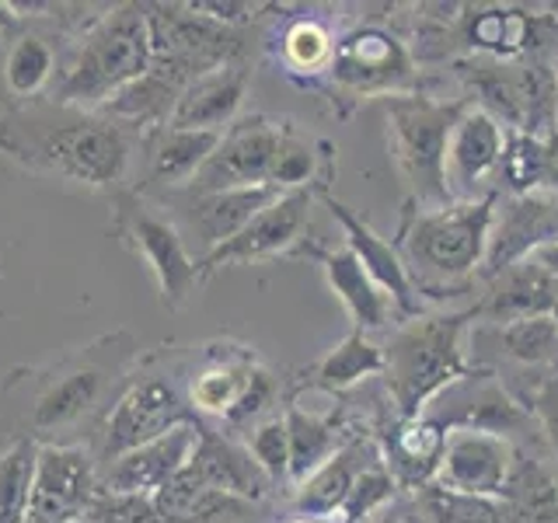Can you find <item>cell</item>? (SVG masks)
Returning <instances> with one entry per match:
<instances>
[{"label": "cell", "mask_w": 558, "mask_h": 523, "mask_svg": "<svg viewBox=\"0 0 558 523\" xmlns=\"http://www.w3.org/2000/svg\"><path fill=\"white\" fill-rule=\"evenodd\" d=\"M468 109L464 101H429L423 95H391L384 98L388 115V139L401 179L409 182L418 209H440L450 199L444 157L447 139L458 115Z\"/></svg>", "instance_id": "cell-6"}, {"label": "cell", "mask_w": 558, "mask_h": 523, "mask_svg": "<svg viewBox=\"0 0 558 523\" xmlns=\"http://www.w3.org/2000/svg\"><path fill=\"white\" fill-rule=\"evenodd\" d=\"M52 77H57V52L39 32H22L0 60V81L14 101L39 98Z\"/></svg>", "instance_id": "cell-30"}, {"label": "cell", "mask_w": 558, "mask_h": 523, "mask_svg": "<svg viewBox=\"0 0 558 523\" xmlns=\"http://www.w3.org/2000/svg\"><path fill=\"white\" fill-rule=\"evenodd\" d=\"M185 471L196 482L217 488V492L238 496L244 502H258L272 492V482L266 471L255 464L252 450L203 423H199V443L192 450Z\"/></svg>", "instance_id": "cell-18"}, {"label": "cell", "mask_w": 558, "mask_h": 523, "mask_svg": "<svg viewBox=\"0 0 558 523\" xmlns=\"http://www.w3.org/2000/svg\"><path fill=\"white\" fill-rule=\"evenodd\" d=\"M513 475L517 450L506 436L485 429H450L440 471H436V485L464 496L499 499L510 496Z\"/></svg>", "instance_id": "cell-13"}, {"label": "cell", "mask_w": 558, "mask_h": 523, "mask_svg": "<svg viewBox=\"0 0 558 523\" xmlns=\"http://www.w3.org/2000/svg\"><path fill=\"white\" fill-rule=\"evenodd\" d=\"M545 22L548 17L527 14L520 8H482L475 14H468L464 39L496 60H513L541 42L537 25Z\"/></svg>", "instance_id": "cell-26"}, {"label": "cell", "mask_w": 558, "mask_h": 523, "mask_svg": "<svg viewBox=\"0 0 558 523\" xmlns=\"http://www.w3.org/2000/svg\"><path fill=\"white\" fill-rule=\"evenodd\" d=\"M220 133L171 130L165 126L150 144V182L157 185H192L209 154L217 150Z\"/></svg>", "instance_id": "cell-27"}, {"label": "cell", "mask_w": 558, "mask_h": 523, "mask_svg": "<svg viewBox=\"0 0 558 523\" xmlns=\"http://www.w3.org/2000/svg\"><path fill=\"white\" fill-rule=\"evenodd\" d=\"M555 304H558V276H551L545 266H537L534 258H527L496 276V287L488 293V301L478 307V314H485V318H493L499 325H510L520 318L551 314Z\"/></svg>", "instance_id": "cell-21"}, {"label": "cell", "mask_w": 558, "mask_h": 523, "mask_svg": "<svg viewBox=\"0 0 558 523\" xmlns=\"http://www.w3.org/2000/svg\"><path fill=\"white\" fill-rule=\"evenodd\" d=\"M496 196L475 203H447L440 209H415L401 231L398 255L418 290H440L464 283L485 266L488 234L496 220Z\"/></svg>", "instance_id": "cell-3"}, {"label": "cell", "mask_w": 558, "mask_h": 523, "mask_svg": "<svg viewBox=\"0 0 558 523\" xmlns=\"http://www.w3.org/2000/svg\"><path fill=\"white\" fill-rule=\"evenodd\" d=\"M98 496V464L92 450L39 443L25 523H81Z\"/></svg>", "instance_id": "cell-11"}, {"label": "cell", "mask_w": 558, "mask_h": 523, "mask_svg": "<svg viewBox=\"0 0 558 523\" xmlns=\"http://www.w3.org/2000/svg\"><path fill=\"white\" fill-rule=\"evenodd\" d=\"M0 147L32 174L95 192L119 188L133 161L126 126L101 112H77L57 101L11 109L0 119Z\"/></svg>", "instance_id": "cell-1"}, {"label": "cell", "mask_w": 558, "mask_h": 523, "mask_svg": "<svg viewBox=\"0 0 558 523\" xmlns=\"http://www.w3.org/2000/svg\"><path fill=\"white\" fill-rule=\"evenodd\" d=\"M39 443L17 436L0 450V523H25L32 502V478Z\"/></svg>", "instance_id": "cell-32"}, {"label": "cell", "mask_w": 558, "mask_h": 523, "mask_svg": "<svg viewBox=\"0 0 558 523\" xmlns=\"http://www.w3.org/2000/svg\"><path fill=\"white\" fill-rule=\"evenodd\" d=\"M541 415H545V426H548L551 440L558 447V384H555V388H548L545 398H541Z\"/></svg>", "instance_id": "cell-43"}, {"label": "cell", "mask_w": 558, "mask_h": 523, "mask_svg": "<svg viewBox=\"0 0 558 523\" xmlns=\"http://www.w3.org/2000/svg\"><path fill=\"white\" fill-rule=\"evenodd\" d=\"M558 241V199L513 196L496 206L493 234H488L485 272L499 276L517 262H527L541 248Z\"/></svg>", "instance_id": "cell-16"}, {"label": "cell", "mask_w": 558, "mask_h": 523, "mask_svg": "<svg viewBox=\"0 0 558 523\" xmlns=\"http://www.w3.org/2000/svg\"><path fill=\"white\" fill-rule=\"evenodd\" d=\"M391 496H395V475L384 464L371 461L360 471V478H356L353 492H349L339 516H342V523H360L363 516L380 510V506H388Z\"/></svg>", "instance_id": "cell-39"}, {"label": "cell", "mask_w": 558, "mask_h": 523, "mask_svg": "<svg viewBox=\"0 0 558 523\" xmlns=\"http://www.w3.org/2000/svg\"><path fill=\"white\" fill-rule=\"evenodd\" d=\"M545 188L558 192V130L545 136Z\"/></svg>", "instance_id": "cell-42"}, {"label": "cell", "mask_w": 558, "mask_h": 523, "mask_svg": "<svg viewBox=\"0 0 558 523\" xmlns=\"http://www.w3.org/2000/svg\"><path fill=\"white\" fill-rule=\"evenodd\" d=\"M116 234L150 269L161 304L168 311H179L192 301V293L203 283V272L199 262L189 252L179 223L165 217L157 206H150L140 192H119Z\"/></svg>", "instance_id": "cell-7"}, {"label": "cell", "mask_w": 558, "mask_h": 523, "mask_svg": "<svg viewBox=\"0 0 558 523\" xmlns=\"http://www.w3.org/2000/svg\"><path fill=\"white\" fill-rule=\"evenodd\" d=\"M311 203L314 192L311 188H293L283 192L272 206H266L255 220H248L241 231L223 241L220 248H214L209 255H203L199 272L203 279L214 276L223 266H241V262H262V258H276L290 252L296 241H301V231L311 217Z\"/></svg>", "instance_id": "cell-14"}, {"label": "cell", "mask_w": 558, "mask_h": 523, "mask_svg": "<svg viewBox=\"0 0 558 523\" xmlns=\"http://www.w3.org/2000/svg\"><path fill=\"white\" fill-rule=\"evenodd\" d=\"M133 353L136 345L130 331H116V336L74 349L70 356L52 363L49 370H28L32 398H17V405H22L25 423L32 426V440L43 433L74 426L87 412H95L119 374L130 370Z\"/></svg>", "instance_id": "cell-4"}, {"label": "cell", "mask_w": 558, "mask_h": 523, "mask_svg": "<svg viewBox=\"0 0 558 523\" xmlns=\"http://www.w3.org/2000/svg\"><path fill=\"white\" fill-rule=\"evenodd\" d=\"M380 523H401V516H398V513H384Z\"/></svg>", "instance_id": "cell-47"}, {"label": "cell", "mask_w": 558, "mask_h": 523, "mask_svg": "<svg viewBox=\"0 0 558 523\" xmlns=\"http://www.w3.org/2000/svg\"><path fill=\"white\" fill-rule=\"evenodd\" d=\"M279 52H283L290 74H325L331 66V57H336V42H331V32L322 22L296 17L279 39Z\"/></svg>", "instance_id": "cell-33"}, {"label": "cell", "mask_w": 558, "mask_h": 523, "mask_svg": "<svg viewBox=\"0 0 558 523\" xmlns=\"http://www.w3.org/2000/svg\"><path fill=\"white\" fill-rule=\"evenodd\" d=\"M287 126L266 119V115H238L231 126L220 133L217 150L196 174V196L206 192H227V188H252L269 185V174L276 165V154L283 147Z\"/></svg>", "instance_id": "cell-10"}, {"label": "cell", "mask_w": 558, "mask_h": 523, "mask_svg": "<svg viewBox=\"0 0 558 523\" xmlns=\"http://www.w3.org/2000/svg\"><path fill=\"white\" fill-rule=\"evenodd\" d=\"M283 192L276 185H252V188H227V192H206L192 203V223L203 234L206 255L231 241L244 223L255 220L262 209L272 206Z\"/></svg>", "instance_id": "cell-22"}, {"label": "cell", "mask_w": 558, "mask_h": 523, "mask_svg": "<svg viewBox=\"0 0 558 523\" xmlns=\"http://www.w3.org/2000/svg\"><path fill=\"white\" fill-rule=\"evenodd\" d=\"M196 443H199V418H189V423L168 429L157 440L105 464V471H98V488L122 496H157L189 464Z\"/></svg>", "instance_id": "cell-15"}, {"label": "cell", "mask_w": 558, "mask_h": 523, "mask_svg": "<svg viewBox=\"0 0 558 523\" xmlns=\"http://www.w3.org/2000/svg\"><path fill=\"white\" fill-rule=\"evenodd\" d=\"M423 510L429 523H510V510L499 499L450 492L444 485H426Z\"/></svg>", "instance_id": "cell-34"}, {"label": "cell", "mask_w": 558, "mask_h": 523, "mask_svg": "<svg viewBox=\"0 0 558 523\" xmlns=\"http://www.w3.org/2000/svg\"><path fill=\"white\" fill-rule=\"evenodd\" d=\"M318 199L328 206V214L339 220L342 234H345V248L360 258V266L384 290V296L395 304V311H401L405 318H415V314L423 311V304H418L412 276H409L405 262H401V255H398V244L384 241L371 223H366L363 217H356L345 203H339L328 188H318Z\"/></svg>", "instance_id": "cell-17"}, {"label": "cell", "mask_w": 558, "mask_h": 523, "mask_svg": "<svg viewBox=\"0 0 558 523\" xmlns=\"http://www.w3.org/2000/svg\"><path fill=\"white\" fill-rule=\"evenodd\" d=\"M185 398L168 374H154L144 380H133L126 391L116 398V405L105 415L101 426V461L109 464L122 453H130L136 447H144L157 436H165L168 429L189 423Z\"/></svg>", "instance_id": "cell-9"}, {"label": "cell", "mask_w": 558, "mask_h": 523, "mask_svg": "<svg viewBox=\"0 0 558 523\" xmlns=\"http://www.w3.org/2000/svg\"><path fill=\"white\" fill-rule=\"evenodd\" d=\"M499 179L513 196H537V188H545V136L510 133Z\"/></svg>", "instance_id": "cell-35"}, {"label": "cell", "mask_w": 558, "mask_h": 523, "mask_svg": "<svg viewBox=\"0 0 558 523\" xmlns=\"http://www.w3.org/2000/svg\"><path fill=\"white\" fill-rule=\"evenodd\" d=\"M366 464H371V461H366V443L363 440L342 443L336 458H328L304 485H296V496H293L296 513L339 516L349 492H353L356 478H360V471Z\"/></svg>", "instance_id": "cell-25"}, {"label": "cell", "mask_w": 558, "mask_h": 523, "mask_svg": "<svg viewBox=\"0 0 558 523\" xmlns=\"http://www.w3.org/2000/svg\"><path fill=\"white\" fill-rule=\"evenodd\" d=\"M555 101H558V74H555Z\"/></svg>", "instance_id": "cell-50"}, {"label": "cell", "mask_w": 558, "mask_h": 523, "mask_svg": "<svg viewBox=\"0 0 558 523\" xmlns=\"http://www.w3.org/2000/svg\"><path fill=\"white\" fill-rule=\"evenodd\" d=\"M447 436L450 429L429 415L401 418V426L395 429V440L388 443V471L418 488L433 485L444 461V450H447Z\"/></svg>", "instance_id": "cell-24"}, {"label": "cell", "mask_w": 558, "mask_h": 523, "mask_svg": "<svg viewBox=\"0 0 558 523\" xmlns=\"http://www.w3.org/2000/svg\"><path fill=\"white\" fill-rule=\"evenodd\" d=\"M318 157L314 147L307 139L296 136L290 126H287V136H283V147L276 154V165H272V174H269V185H276L279 192H293V188H311L314 174H318Z\"/></svg>", "instance_id": "cell-37"}, {"label": "cell", "mask_w": 558, "mask_h": 523, "mask_svg": "<svg viewBox=\"0 0 558 523\" xmlns=\"http://www.w3.org/2000/svg\"><path fill=\"white\" fill-rule=\"evenodd\" d=\"M81 523H161V516H157L154 496H122L98 488Z\"/></svg>", "instance_id": "cell-40"}, {"label": "cell", "mask_w": 558, "mask_h": 523, "mask_svg": "<svg viewBox=\"0 0 558 523\" xmlns=\"http://www.w3.org/2000/svg\"><path fill=\"white\" fill-rule=\"evenodd\" d=\"M248 95V70L231 63L214 74H203L174 101L168 119L171 130H199V133H223L241 112V101Z\"/></svg>", "instance_id": "cell-19"}, {"label": "cell", "mask_w": 558, "mask_h": 523, "mask_svg": "<svg viewBox=\"0 0 558 523\" xmlns=\"http://www.w3.org/2000/svg\"><path fill=\"white\" fill-rule=\"evenodd\" d=\"M384 374V349L366 339V331L353 328L349 336L331 349V353L314 366V384L325 391H345L356 380Z\"/></svg>", "instance_id": "cell-31"}, {"label": "cell", "mask_w": 558, "mask_h": 523, "mask_svg": "<svg viewBox=\"0 0 558 523\" xmlns=\"http://www.w3.org/2000/svg\"><path fill=\"white\" fill-rule=\"evenodd\" d=\"M154 506L161 523H227V520H244L252 513L255 502L217 492V488L196 482L182 467L179 475L154 496Z\"/></svg>", "instance_id": "cell-23"}, {"label": "cell", "mask_w": 558, "mask_h": 523, "mask_svg": "<svg viewBox=\"0 0 558 523\" xmlns=\"http://www.w3.org/2000/svg\"><path fill=\"white\" fill-rule=\"evenodd\" d=\"M311 255L318 258V266L328 279L331 293L339 296L342 307L349 311V318L360 331H374L391 321L395 304L384 296V290L374 283L366 269L360 266V258L349 248H311Z\"/></svg>", "instance_id": "cell-20"}, {"label": "cell", "mask_w": 558, "mask_h": 523, "mask_svg": "<svg viewBox=\"0 0 558 523\" xmlns=\"http://www.w3.org/2000/svg\"><path fill=\"white\" fill-rule=\"evenodd\" d=\"M154 42L147 8L119 4L98 14L84 28L74 52L63 66H57L49 101L66 105L77 112H101L119 92L150 74Z\"/></svg>", "instance_id": "cell-2"}, {"label": "cell", "mask_w": 558, "mask_h": 523, "mask_svg": "<svg viewBox=\"0 0 558 523\" xmlns=\"http://www.w3.org/2000/svg\"><path fill=\"white\" fill-rule=\"evenodd\" d=\"M506 139H510V130L496 115H488L482 105H468L458 115L444 157L447 192L453 203H475L485 196H496V192L485 188L502 168Z\"/></svg>", "instance_id": "cell-12"}, {"label": "cell", "mask_w": 558, "mask_h": 523, "mask_svg": "<svg viewBox=\"0 0 558 523\" xmlns=\"http://www.w3.org/2000/svg\"><path fill=\"white\" fill-rule=\"evenodd\" d=\"M331 84L356 98H391L415 81V63L409 49L388 28L363 25L336 42V57L328 66Z\"/></svg>", "instance_id": "cell-8"}, {"label": "cell", "mask_w": 558, "mask_h": 523, "mask_svg": "<svg viewBox=\"0 0 558 523\" xmlns=\"http://www.w3.org/2000/svg\"><path fill=\"white\" fill-rule=\"evenodd\" d=\"M272 394H276V384H272V377L258 366L255 377H252V384H248V388H244L241 401L234 405V412L223 418V423H227V426H248L252 418H258L262 412L269 409Z\"/></svg>", "instance_id": "cell-41"}, {"label": "cell", "mask_w": 558, "mask_h": 523, "mask_svg": "<svg viewBox=\"0 0 558 523\" xmlns=\"http://www.w3.org/2000/svg\"><path fill=\"white\" fill-rule=\"evenodd\" d=\"M283 423H287V440H290V482L296 488V485H304L328 458L339 453V447H342L339 423H336V415L304 412L301 405H290L283 412Z\"/></svg>", "instance_id": "cell-28"}, {"label": "cell", "mask_w": 558, "mask_h": 523, "mask_svg": "<svg viewBox=\"0 0 558 523\" xmlns=\"http://www.w3.org/2000/svg\"><path fill=\"white\" fill-rule=\"evenodd\" d=\"M255 370H258V363L252 353H231V356L206 363L203 370L192 374L189 380V405L203 415L227 418L241 401L244 388L252 384Z\"/></svg>", "instance_id": "cell-29"}, {"label": "cell", "mask_w": 558, "mask_h": 523, "mask_svg": "<svg viewBox=\"0 0 558 523\" xmlns=\"http://www.w3.org/2000/svg\"><path fill=\"white\" fill-rule=\"evenodd\" d=\"M551 318H555V325H558V304H555V311H551Z\"/></svg>", "instance_id": "cell-49"}, {"label": "cell", "mask_w": 558, "mask_h": 523, "mask_svg": "<svg viewBox=\"0 0 558 523\" xmlns=\"http://www.w3.org/2000/svg\"><path fill=\"white\" fill-rule=\"evenodd\" d=\"M551 22H558V4L551 8Z\"/></svg>", "instance_id": "cell-48"}, {"label": "cell", "mask_w": 558, "mask_h": 523, "mask_svg": "<svg viewBox=\"0 0 558 523\" xmlns=\"http://www.w3.org/2000/svg\"><path fill=\"white\" fill-rule=\"evenodd\" d=\"M537 266H545L551 276H558V241L555 244H548V248H541L537 255H531Z\"/></svg>", "instance_id": "cell-44"}, {"label": "cell", "mask_w": 558, "mask_h": 523, "mask_svg": "<svg viewBox=\"0 0 558 523\" xmlns=\"http://www.w3.org/2000/svg\"><path fill=\"white\" fill-rule=\"evenodd\" d=\"M17 28V8L14 4H0V32Z\"/></svg>", "instance_id": "cell-45"}, {"label": "cell", "mask_w": 558, "mask_h": 523, "mask_svg": "<svg viewBox=\"0 0 558 523\" xmlns=\"http://www.w3.org/2000/svg\"><path fill=\"white\" fill-rule=\"evenodd\" d=\"M499 342L506 349V356H513L520 363H545L558 356V325L551 314L520 318L510 325H499Z\"/></svg>", "instance_id": "cell-36"}, {"label": "cell", "mask_w": 558, "mask_h": 523, "mask_svg": "<svg viewBox=\"0 0 558 523\" xmlns=\"http://www.w3.org/2000/svg\"><path fill=\"white\" fill-rule=\"evenodd\" d=\"M248 450L255 464L266 471L269 482H290V440H287V423L283 415L276 418H266V423H258L252 429V440H248Z\"/></svg>", "instance_id": "cell-38"}, {"label": "cell", "mask_w": 558, "mask_h": 523, "mask_svg": "<svg viewBox=\"0 0 558 523\" xmlns=\"http://www.w3.org/2000/svg\"><path fill=\"white\" fill-rule=\"evenodd\" d=\"M287 523H336V516H307V513H296L293 520Z\"/></svg>", "instance_id": "cell-46"}, {"label": "cell", "mask_w": 558, "mask_h": 523, "mask_svg": "<svg viewBox=\"0 0 558 523\" xmlns=\"http://www.w3.org/2000/svg\"><path fill=\"white\" fill-rule=\"evenodd\" d=\"M478 307L461 314H440V318L409 321L384 349V374L401 418L423 415V409L468 374L464 356V328Z\"/></svg>", "instance_id": "cell-5"}]
</instances>
